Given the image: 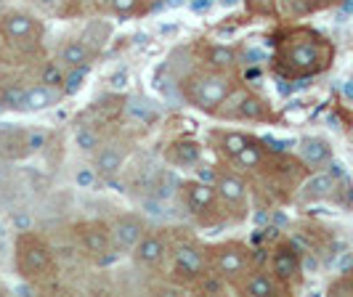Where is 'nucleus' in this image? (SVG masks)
Segmentation results:
<instances>
[{
  "label": "nucleus",
  "instance_id": "1",
  "mask_svg": "<svg viewBox=\"0 0 353 297\" xmlns=\"http://www.w3.org/2000/svg\"><path fill=\"white\" fill-rule=\"evenodd\" d=\"M276 61L287 77H308L330 67L332 45L311 30H298L279 45Z\"/></svg>",
  "mask_w": 353,
  "mask_h": 297
},
{
  "label": "nucleus",
  "instance_id": "2",
  "mask_svg": "<svg viewBox=\"0 0 353 297\" xmlns=\"http://www.w3.org/2000/svg\"><path fill=\"white\" fill-rule=\"evenodd\" d=\"M17 265L19 271H21V276L37 279V276H43V274L51 271L53 255L43 239H37V236L24 231L17 242Z\"/></svg>",
  "mask_w": 353,
  "mask_h": 297
},
{
  "label": "nucleus",
  "instance_id": "3",
  "mask_svg": "<svg viewBox=\"0 0 353 297\" xmlns=\"http://www.w3.org/2000/svg\"><path fill=\"white\" fill-rule=\"evenodd\" d=\"M229 90V80L223 74H202V77H194L192 85L186 88L192 104L205 112H215L221 104H226Z\"/></svg>",
  "mask_w": 353,
  "mask_h": 297
},
{
  "label": "nucleus",
  "instance_id": "4",
  "mask_svg": "<svg viewBox=\"0 0 353 297\" xmlns=\"http://www.w3.org/2000/svg\"><path fill=\"white\" fill-rule=\"evenodd\" d=\"M212 268L221 279H236L239 274H245L250 265V249L239 242H223V245L212 247Z\"/></svg>",
  "mask_w": 353,
  "mask_h": 297
},
{
  "label": "nucleus",
  "instance_id": "5",
  "mask_svg": "<svg viewBox=\"0 0 353 297\" xmlns=\"http://www.w3.org/2000/svg\"><path fill=\"white\" fill-rule=\"evenodd\" d=\"M80 249L99 265L112 263L117 255V247L112 242V231H106L101 223H85L80 228Z\"/></svg>",
  "mask_w": 353,
  "mask_h": 297
},
{
  "label": "nucleus",
  "instance_id": "6",
  "mask_svg": "<svg viewBox=\"0 0 353 297\" xmlns=\"http://www.w3.org/2000/svg\"><path fill=\"white\" fill-rule=\"evenodd\" d=\"M208 252L202 249L199 245L194 242H183V245L176 247V252H173V274H176V279L181 281H196L205 276V271H208Z\"/></svg>",
  "mask_w": 353,
  "mask_h": 297
},
{
  "label": "nucleus",
  "instance_id": "7",
  "mask_svg": "<svg viewBox=\"0 0 353 297\" xmlns=\"http://www.w3.org/2000/svg\"><path fill=\"white\" fill-rule=\"evenodd\" d=\"M215 192H218V202L236 218L248 215V186L239 175L221 173L215 178Z\"/></svg>",
  "mask_w": 353,
  "mask_h": 297
},
{
  "label": "nucleus",
  "instance_id": "8",
  "mask_svg": "<svg viewBox=\"0 0 353 297\" xmlns=\"http://www.w3.org/2000/svg\"><path fill=\"white\" fill-rule=\"evenodd\" d=\"M271 274L279 281V287H292L301 281L303 265L301 255L292 245H279L271 252Z\"/></svg>",
  "mask_w": 353,
  "mask_h": 297
},
{
  "label": "nucleus",
  "instance_id": "9",
  "mask_svg": "<svg viewBox=\"0 0 353 297\" xmlns=\"http://www.w3.org/2000/svg\"><path fill=\"white\" fill-rule=\"evenodd\" d=\"M181 196H183V205L194 215L215 212V205H218L215 186L205 183V181H186V183H181Z\"/></svg>",
  "mask_w": 353,
  "mask_h": 297
},
{
  "label": "nucleus",
  "instance_id": "10",
  "mask_svg": "<svg viewBox=\"0 0 353 297\" xmlns=\"http://www.w3.org/2000/svg\"><path fill=\"white\" fill-rule=\"evenodd\" d=\"M109 231H112V242L117 247V252H128V255L136 249V245L141 242V236L146 234L141 218H136V215H123V218H117L114 226L109 228Z\"/></svg>",
  "mask_w": 353,
  "mask_h": 297
},
{
  "label": "nucleus",
  "instance_id": "11",
  "mask_svg": "<svg viewBox=\"0 0 353 297\" xmlns=\"http://www.w3.org/2000/svg\"><path fill=\"white\" fill-rule=\"evenodd\" d=\"M130 255H133V260H136L139 268H143V271H157L159 265L165 263L168 247H165V242L159 239L157 234H143L141 242L136 245V249Z\"/></svg>",
  "mask_w": 353,
  "mask_h": 297
},
{
  "label": "nucleus",
  "instance_id": "12",
  "mask_svg": "<svg viewBox=\"0 0 353 297\" xmlns=\"http://www.w3.org/2000/svg\"><path fill=\"white\" fill-rule=\"evenodd\" d=\"M0 30H3V35L8 37L11 43H24V40L37 35L35 19L30 17V14H24V11H8L3 17V21H0Z\"/></svg>",
  "mask_w": 353,
  "mask_h": 297
},
{
  "label": "nucleus",
  "instance_id": "13",
  "mask_svg": "<svg viewBox=\"0 0 353 297\" xmlns=\"http://www.w3.org/2000/svg\"><path fill=\"white\" fill-rule=\"evenodd\" d=\"M93 48L88 45V40H72L67 43L61 53H59V59H61V64L70 70V67H90V61H93Z\"/></svg>",
  "mask_w": 353,
  "mask_h": 297
},
{
  "label": "nucleus",
  "instance_id": "14",
  "mask_svg": "<svg viewBox=\"0 0 353 297\" xmlns=\"http://www.w3.org/2000/svg\"><path fill=\"white\" fill-rule=\"evenodd\" d=\"M123 162H125V157L117 146H101V149L96 152L93 167H96L99 178H112V175H117L123 170Z\"/></svg>",
  "mask_w": 353,
  "mask_h": 297
},
{
  "label": "nucleus",
  "instance_id": "15",
  "mask_svg": "<svg viewBox=\"0 0 353 297\" xmlns=\"http://www.w3.org/2000/svg\"><path fill=\"white\" fill-rule=\"evenodd\" d=\"M56 104V90L46 83H37V85L27 88V96H24V112H43V109H51Z\"/></svg>",
  "mask_w": 353,
  "mask_h": 297
},
{
  "label": "nucleus",
  "instance_id": "16",
  "mask_svg": "<svg viewBox=\"0 0 353 297\" xmlns=\"http://www.w3.org/2000/svg\"><path fill=\"white\" fill-rule=\"evenodd\" d=\"M242 292H245V295H252V297L276 295V292H279V281L274 279L271 274L258 271V274H250V279L242 284Z\"/></svg>",
  "mask_w": 353,
  "mask_h": 297
},
{
  "label": "nucleus",
  "instance_id": "17",
  "mask_svg": "<svg viewBox=\"0 0 353 297\" xmlns=\"http://www.w3.org/2000/svg\"><path fill=\"white\" fill-rule=\"evenodd\" d=\"M199 157H202V149L196 141L183 139L170 146V159L181 167H194V165H199Z\"/></svg>",
  "mask_w": 353,
  "mask_h": 297
},
{
  "label": "nucleus",
  "instance_id": "18",
  "mask_svg": "<svg viewBox=\"0 0 353 297\" xmlns=\"http://www.w3.org/2000/svg\"><path fill=\"white\" fill-rule=\"evenodd\" d=\"M234 114H236L239 120H252V123L268 120V109H265V104L258 99V96H242Z\"/></svg>",
  "mask_w": 353,
  "mask_h": 297
},
{
  "label": "nucleus",
  "instance_id": "19",
  "mask_svg": "<svg viewBox=\"0 0 353 297\" xmlns=\"http://www.w3.org/2000/svg\"><path fill=\"white\" fill-rule=\"evenodd\" d=\"M301 157L314 165V167H321L327 159H330V146L321 139H303L301 141Z\"/></svg>",
  "mask_w": 353,
  "mask_h": 297
},
{
  "label": "nucleus",
  "instance_id": "20",
  "mask_svg": "<svg viewBox=\"0 0 353 297\" xmlns=\"http://www.w3.org/2000/svg\"><path fill=\"white\" fill-rule=\"evenodd\" d=\"M261 159H263V146H261V141L250 139L248 143L242 146V152L234 157V162H236L239 167L250 170V167H258V165H261Z\"/></svg>",
  "mask_w": 353,
  "mask_h": 297
},
{
  "label": "nucleus",
  "instance_id": "21",
  "mask_svg": "<svg viewBox=\"0 0 353 297\" xmlns=\"http://www.w3.org/2000/svg\"><path fill=\"white\" fill-rule=\"evenodd\" d=\"M208 64L218 72L231 70L236 64V53L231 51V48H226V45H212L210 51H208Z\"/></svg>",
  "mask_w": 353,
  "mask_h": 297
},
{
  "label": "nucleus",
  "instance_id": "22",
  "mask_svg": "<svg viewBox=\"0 0 353 297\" xmlns=\"http://www.w3.org/2000/svg\"><path fill=\"white\" fill-rule=\"evenodd\" d=\"M74 141H77L80 152H99V146H101V136H99V130H96V127H90V125H80V127H77V133H74Z\"/></svg>",
  "mask_w": 353,
  "mask_h": 297
},
{
  "label": "nucleus",
  "instance_id": "23",
  "mask_svg": "<svg viewBox=\"0 0 353 297\" xmlns=\"http://www.w3.org/2000/svg\"><path fill=\"white\" fill-rule=\"evenodd\" d=\"M85 77H88V67H70V70L64 72V83H61V90L72 96V93H77L80 88L85 85Z\"/></svg>",
  "mask_w": 353,
  "mask_h": 297
},
{
  "label": "nucleus",
  "instance_id": "24",
  "mask_svg": "<svg viewBox=\"0 0 353 297\" xmlns=\"http://www.w3.org/2000/svg\"><path fill=\"white\" fill-rule=\"evenodd\" d=\"M24 96H27V88H19V85H8L0 90V106L6 109H24Z\"/></svg>",
  "mask_w": 353,
  "mask_h": 297
},
{
  "label": "nucleus",
  "instance_id": "25",
  "mask_svg": "<svg viewBox=\"0 0 353 297\" xmlns=\"http://www.w3.org/2000/svg\"><path fill=\"white\" fill-rule=\"evenodd\" d=\"M250 141V136H245V133H223L221 136V152L226 154V157H236L239 152H242V146Z\"/></svg>",
  "mask_w": 353,
  "mask_h": 297
},
{
  "label": "nucleus",
  "instance_id": "26",
  "mask_svg": "<svg viewBox=\"0 0 353 297\" xmlns=\"http://www.w3.org/2000/svg\"><path fill=\"white\" fill-rule=\"evenodd\" d=\"M305 189H308V192L303 194L305 199H321V196H327L330 189H332V178H330V175H319V178H314Z\"/></svg>",
  "mask_w": 353,
  "mask_h": 297
},
{
  "label": "nucleus",
  "instance_id": "27",
  "mask_svg": "<svg viewBox=\"0 0 353 297\" xmlns=\"http://www.w3.org/2000/svg\"><path fill=\"white\" fill-rule=\"evenodd\" d=\"M139 3L141 0H109V11L117 17H130V14H136Z\"/></svg>",
  "mask_w": 353,
  "mask_h": 297
},
{
  "label": "nucleus",
  "instance_id": "28",
  "mask_svg": "<svg viewBox=\"0 0 353 297\" xmlns=\"http://www.w3.org/2000/svg\"><path fill=\"white\" fill-rule=\"evenodd\" d=\"M40 83H46V85L51 88H61V83H64V72H61V64H51V67H46L43 70V77H40Z\"/></svg>",
  "mask_w": 353,
  "mask_h": 297
},
{
  "label": "nucleus",
  "instance_id": "29",
  "mask_svg": "<svg viewBox=\"0 0 353 297\" xmlns=\"http://www.w3.org/2000/svg\"><path fill=\"white\" fill-rule=\"evenodd\" d=\"M99 181V173H96V167H80L77 173H74V183L80 186V189H93V183Z\"/></svg>",
  "mask_w": 353,
  "mask_h": 297
},
{
  "label": "nucleus",
  "instance_id": "30",
  "mask_svg": "<svg viewBox=\"0 0 353 297\" xmlns=\"http://www.w3.org/2000/svg\"><path fill=\"white\" fill-rule=\"evenodd\" d=\"M46 143H48V136H46L43 130H27V146H30V154L40 152Z\"/></svg>",
  "mask_w": 353,
  "mask_h": 297
},
{
  "label": "nucleus",
  "instance_id": "31",
  "mask_svg": "<svg viewBox=\"0 0 353 297\" xmlns=\"http://www.w3.org/2000/svg\"><path fill=\"white\" fill-rule=\"evenodd\" d=\"M274 3H276V0H248V8L252 11V14L265 17V14H271V11H274Z\"/></svg>",
  "mask_w": 353,
  "mask_h": 297
},
{
  "label": "nucleus",
  "instance_id": "32",
  "mask_svg": "<svg viewBox=\"0 0 353 297\" xmlns=\"http://www.w3.org/2000/svg\"><path fill=\"white\" fill-rule=\"evenodd\" d=\"M199 287H202V292H215V295L223 292V284H221V276H218V274H215V276H208V274H205Z\"/></svg>",
  "mask_w": 353,
  "mask_h": 297
},
{
  "label": "nucleus",
  "instance_id": "33",
  "mask_svg": "<svg viewBox=\"0 0 353 297\" xmlns=\"http://www.w3.org/2000/svg\"><path fill=\"white\" fill-rule=\"evenodd\" d=\"M14 226H17L19 231H30L32 221H30V215H17V218H14Z\"/></svg>",
  "mask_w": 353,
  "mask_h": 297
},
{
  "label": "nucleus",
  "instance_id": "34",
  "mask_svg": "<svg viewBox=\"0 0 353 297\" xmlns=\"http://www.w3.org/2000/svg\"><path fill=\"white\" fill-rule=\"evenodd\" d=\"M59 3H61V0H35V6L37 8H43V11H53Z\"/></svg>",
  "mask_w": 353,
  "mask_h": 297
},
{
  "label": "nucleus",
  "instance_id": "35",
  "mask_svg": "<svg viewBox=\"0 0 353 297\" xmlns=\"http://www.w3.org/2000/svg\"><path fill=\"white\" fill-rule=\"evenodd\" d=\"M6 183H8V167H6L3 162H0V189H3Z\"/></svg>",
  "mask_w": 353,
  "mask_h": 297
}]
</instances>
